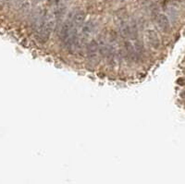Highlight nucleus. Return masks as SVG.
<instances>
[{
    "instance_id": "obj_3",
    "label": "nucleus",
    "mask_w": 185,
    "mask_h": 184,
    "mask_svg": "<svg viewBox=\"0 0 185 184\" xmlns=\"http://www.w3.org/2000/svg\"><path fill=\"white\" fill-rule=\"evenodd\" d=\"M147 39H148V42L149 44H151V46L154 48H158L159 47V44H160V41H159V37L157 35V32L153 31V30H150V31L147 32Z\"/></svg>"
},
{
    "instance_id": "obj_1",
    "label": "nucleus",
    "mask_w": 185,
    "mask_h": 184,
    "mask_svg": "<svg viewBox=\"0 0 185 184\" xmlns=\"http://www.w3.org/2000/svg\"><path fill=\"white\" fill-rule=\"evenodd\" d=\"M55 21L52 18L47 19L46 21L40 19L39 22L36 24V39L41 43L46 42L53 31Z\"/></svg>"
},
{
    "instance_id": "obj_9",
    "label": "nucleus",
    "mask_w": 185,
    "mask_h": 184,
    "mask_svg": "<svg viewBox=\"0 0 185 184\" xmlns=\"http://www.w3.org/2000/svg\"><path fill=\"white\" fill-rule=\"evenodd\" d=\"M178 1H182V0H178Z\"/></svg>"
},
{
    "instance_id": "obj_2",
    "label": "nucleus",
    "mask_w": 185,
    "mask_h": 184,
    "mask_svg": "<svg viewBox=\"0 0 185 184\" xmlns=\"http://www.w3.org/2000/svg\"><path fill=\"white\" fill-rule=\"evenodd\" d=\"M97 51H98V43L96 41H93L90 42V44L87 46V56L90 60H94L96 59V56H97Z\"/></svg>"
},
{
    "instance_id": "obj_10",
    "label": "nucleus",
    "mask_w": 185,
    "mask_h": 184,
    "mask_svg": "<svg viewBox=\"0 0 185 184\" xmlns=\"http://www.w3.org/2000/svg\"><path fill=\"white\" fill-rule=\"evenodd\" d=\"M36 1H41V0H36Z\"/></svg>"
},
{
    "instance_id": "obj_4",
    "label": "nucleus",
    "mask_w": 185,
    "mask_h": 184,
    "mask_svg": "<svg viewBox=\"0 0 185 184\" xmlns=\"http://www.w3.org/2000/svg\"><path fill=\"white\" fill-rule=\"evenodd\" d=\"M157 23H158V25L159 27H160L163 31L165 32H167L169 30V21H168V17L166 16V15H164V14H159L157 18Z\"/></svg>"
},
{
    "instance_id": "obj_6",
    "label": "nucleus",
    "mask_w": 185,
    "mask_h": 184,
    "mask_svg": "<svg viewBox=\"0 0 185 184\" xmlns=\"http://www.w3.org/2000/svg\"><path fill=\"white\" fill-rule=\"evenodd\" d=\"M119 30H121V33L123 37L131 36V27L126 22H121L119 24Z\"/></svg>"
},
{
    "instance_id": "obj_7",
    "label": "nucleus",
    "mask_w": 185,
    "mask_h": 184,
    "mask_svg": "<svg viewBox=\"0 0 185 184\" xmlns=\"http://www.w3.org/2000/svg\"><path fill=\"white\" fill-rule=\"evenodd\" d=\"M125 47H126V51H127L128 57L131 59H136L135 52H134V48H133L132 44L130 43L129 41H127L126 43H125Z\"/></svg>"
},
{
    "instance_id": "obj_8",
    "label": "nucleus",
    "mask_w": 185,
    "mask_h": 184,
    "mask_svg": "<svg viewBox=\"0 0 185 184\" xmlns=\"http://www.w3.org/2000/svg\"><path fill=\"white\" fill-rule=\"evenodd\" d=\"M93 29H94L93 23L89 21V22H87V23L84 24V26H83V28H82V32H83L84 34H85V35H88V34H90V33H92Z\"/></svg>"
},
{
    "instance_id": "obj_5",
    "label": "nucleus",
    "mask_w": 185,
    "mask_h": 184,
    "mask_svg": "<svg viewBox=\"0 0 185 184\" xmlns=\"http://www.w3.org/2000/svg\"><path fill=\"white\" fill-rule=\"evenodd\" d=\"M83 19H84V14L83 12L80 11L77 12L76 14H74V16L71 18V21L74 27H78V26H81L82 22H83Z\"/></svg>"
}]
</instances>
